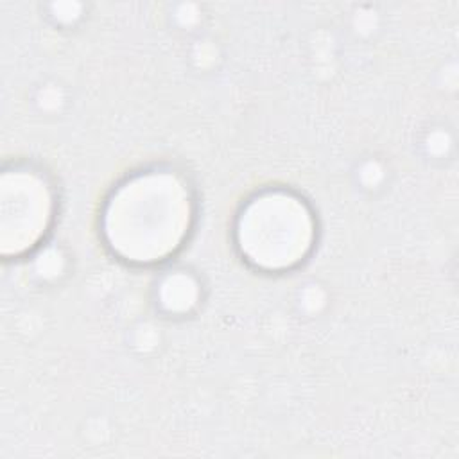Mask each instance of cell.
<instances>
[{
    "label": "cell",
    "mask_w": 459,
    "mask_h": 459,
    "mask_svg": "<svg viewBox=\"0 0 459 459\" xmlns=\"http://www.w3.org/2000/svg\"><path fill=\"white\" fill-rule=\"evenodd\" d=\"M188 222V199L169 176L126 185L108 210L106 231L129 260H160L172 251Z\"/></svg>",
    "instance_id": "1"
},
{
    "label": "cell",
    "mask_w": 459,
    "mask_h": 459,
    "mask_svg": "<svg viewBox=\"0 0 459 459\" xmlns=\"http://www.w3.org/2000/svg\"><path fill=\"white\" fill-rule=\"evenodd\" d=\"M242 247L251 260L267 267L289 265L303 256L310 221L303 206L289 197H265L242 215Z\"/></svg>",
    "instance_id": "2"
}]
</instances>
